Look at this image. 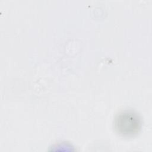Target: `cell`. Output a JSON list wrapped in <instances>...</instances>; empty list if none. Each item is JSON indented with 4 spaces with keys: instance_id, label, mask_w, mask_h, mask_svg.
Returning a JSON list of instances; mask_svg holds the SVG:
<instances>
[{
    "instance_id": "1",
    "label": "cell",
    "mask_w": 152,
    "mask_h": 152,
    "mask_svg": "<svg viewBox=\"0 0 152 152\" xmlns=\"http://www.w3.org/2000/svg\"><path fill=\"white\" fill-rule=\"evenodd\" d=\"M142 122L139 115L132 110H124L119 112L114 119L116 132L125 137L137 135L141 128Z\"/></svg>"
}]
</instances>
